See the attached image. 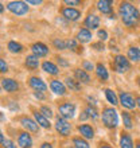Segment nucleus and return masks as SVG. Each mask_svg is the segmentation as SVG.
Wrapping results in <instances>:
<instances>
[{"label":"nucleus","instance_id":"obj_1","mask_svg":"<svg viewBox=\"0 0 140 148\" xmlns=\"http://www.w3.org/2000/svg\"><path fill=\"white\" fill-rule=\"evenodd\" d=\"M119 15L127 27H135L140 20V12L135 5L128 1H123L119 5Z\"/></svg>","mask_w":140,"mask_h":148},{"label":"nucleus","instance_id":"obj_2","mask_svg":"<svg viewBox=\"0 0 140 148\" xmlns=\"http://www.w3.org/2000/svg\"><path fill=\"white\" fill-rule=\"evenodd\" d=\"M101 120L106 128H116L119 124V116H117V112L115 110V108H104L101 113Z\"/></svg>","mask_w":140,"mask_h":148},{"label":"nucleus","instance_id":"obj_3","mask_svg":"<svg viewBox=\"0 0 140 148\" xmlns=\"http://www.w3.org/2000/svg\"><path fill=\"white\" fill-rule=\"evenodd\" d=\"M112 67L113 70L117 71V73H125L131 69V63H129V59L125 58L124 55H116L113 58V62H112Z\"/></svg>","mask_w":140,"mask_h":148},{"label":"nucleus","instance_id":"obj_4","mask_svg":"<svg viewBox=\"0 0 140 148\" xmlns=\"http://www.w3.org/2000/svg\"><path fill=\"white\" fill-rule=\"evenodd\" d=\"M7 8H8V11L12 12L16 16L26 15L28 12V5L24 1H11V3H8Z\"/></svg>","mask_w":140,"mask_h":148},{"label":"nucleus","instance_id":"obj_5","mask_svg":"<svg viewBox=\"0 0 140 148\" xmlns=\"http://www.w3.org/2000/svg\"><path fill=\"white\" fill-rule=\"evenodd\" d=\"M58 112H59V117H62L65 120L73 119L75 114V105L73 102H63L58 106Z\"/></svg>","mask_w":140,"mask_h":148},{"label":"nucleus","instance_id":"obj_6","mask_svg":"<svg viewBox=\"0 0 140 148\" xmlns=\"http://www.w3.org/2000/svg\"><path fill=\"white\" fill-rule=\"evenodd\" d=\"M55 129H57V132L61 135V136L66 137L70 135L71 132V125L69 124V121L62 119V117H58L57 121H55Z\"/></svg>","mask_w":140,"mask_h":148},{"label":"nucleus","instance_id":"obj_7","mask_svg":"<svg viewBox=\"0 0 140 148\" xmlns=\"http://www.w3.org/2000/svg\"><path fill=\"white\" fill-rule=\"evenodd\" d=\"M119 101H120L121 105L124 106V108H127V109H135V106L137 105L136 100H135L132 94L128 93V92H121V93L119 94Z\"/></svg>","mask_w":140,"mask_h":148},{"label":"nucleus","instance_id":"obj_8","mask_svg":"<svg viewBox=\"0 0 140 148\" xmlns=\"http://www.w3.org/2000/svg\"><path fill=\"white\" fill-rule=\"evenodd\" d=\"M62 16L65 19L70 20V22H75V20L81 18V11L73 7H66L62 10Z\"/></svg>","mask_w":140,"mask_h":148},{"label":"nucleus","instance_id":"obj_9","mask_svg":"<svg viewBox=\"0 0 140 148\" xmlns=\"http://www.w3.org/2000/svg\"><path fill=\"white\" fill-rule=\"evenodd\" d=\"M1 86H3V89L8 93H15L19 90V84L18 81L15 79H12V78H3L1 79Z\"/></svg>","mask_w":140,"mask_h":148},{"label":"nucleus","instance_id":"obj_10","mask_svg":"<svg viewBox=\"0 0 140 148\" xmlns=\"http://www.w3.org/2000/svg\"><path fill=\"white\" fill-rule=\"evenodd\" d=\"M31 51L34 55H36L38 58H40V57H46V55L49 54V47L42 42H36L31 46Z\"/></svg>","mask_w":140,"mask_h":148},{"label":"nucleus","instance_id":"obj_11","mask_svg":"<svg viewBox=\"0 0 140 148\" xmlns=\"http://www.w3.org/2000/svg\"><path fill=\"white\" fill-rule=\"evenodd\" d=\"M20 124H22L23 128H26L27 131H30V132H32V133H36L39 131L38 123L34 121L32 119H30V117H22V119H20Z\"/></svg>","mask_w":140,"mask_h":148},{"label":"nucleus","instance_id":"obj_12","mask_svg":"<svg viewBox=\"0 0 140 148\" xmlns=\"http://www.w3.org/2000/svg\"><path fill=\"white\" fill-rule=\"evenodd\" d=\"M28 85L31 86L35 92H46L47 90V85L43 82V79H40L39 77H31L28 79Z\"/></svg>","mask_w":140,"mask_h":148},{"label":"nucleus","instance_id":"obj_13","mask_svg":"<svg viewBox=\"0 0 140 148\" xmlns=\"http://www.w3.org/2000/svg\"><path fill=\"white\" fill-rule=\"evenodd\" d=\"M50 89L54 92L55 94H58V96H65L67 93L66 92V85L61 82L59 79H53L50 82Z\"/></svg>","mask_w":140,"mask_h":148},{"label":"nucleus","instance_id":"obj_14","mask_svg":"<svg viewBox=\"0 0 140 148\" xmlns=\"http://www.w3.org/2000/svg\"><path fill=\"white\" fill-rule=\"evenodd\" d=\"M84 24H85V27L88 30H96V28L100 27V18L97 15H94V14H90L84 20Z\"/></svg>","mask_w":140,"mask_h":148},{"label":"nucleus","instance_id":"obj_15","mask_svg":"<svg viewBox=\"0 0 140 148\" xmlns=\"http://www.w3.org/2000/svg\"><path fill=\"white\" fill-rule=\"evenodd\" d=\"M18 144L20 148H31L32 147V139L27 132H22L18 136Z\"/></svg>","mask_w":140,"mask_h":148},{"label":"nucleus","instance_id":"obj_16","mask_svg":"<svg viewBox=\"0 0 140 148\" xmlns=\"http://www.w3.org/2000/svg\"><path fill=\"white\" fill-rule=\"evenodd\" d=\"M97 8L98 11L102 12L104 15H113V8H112V1H108V0H100L97 1Z\"/></svg>","mask_w":140,"mask_h":148},{"label":"nucleus","instance_id":"obj_17","mask_svg":"<svg viewBox=\"0 0 140 148\" xmlns=\"http://www.w3.org/2000/svg\"><path fill=\"white\" fill-rule=\"evenodd\" d=\"M78 132L81 133L82 137L85 139H93L94 137V129L89 124H81L78 125Z\"/></svg>","mask_w":140,"mask_h":148},{"label":"nucleus","instance_id":"obj_18","mask_svg":"<svg viewBox=\"0 0 140 148\" xmlns=\"http://www.w3.org/2000/svg\"><path fill=\"white\" fill-rule=\"evenodd\" d=\"M34 117H35V121L38 123L39 127H42V128H45V129L51 128V124H50V121H49V119L43 116L40 112H34Z\"/></svg>","mask_w":140,"mask_h":148},{"label":"nucleus","instance_id":"obj_19","mask_svg":"<svg viewBox=\"0 0 140 148\" xmlns=\"http://www.w3.org/2000/svg\"><path fill=\"white\" fill-rule=\"evenodd\" d=\"M77 40L81 43H88L92 40V32L88 28H81L77 34Z\"/></svg>","mask_w":140,"mask_h":148},{"label":"nucleus","instance_id":"obj_20","mask_svg":"<svg viewBox=\"0 0 140 148\" xmlns=\"http://www.w3.org/2000/svg\"><path fill=\"white\" fill-rule=\"evenodd\" d=\"M42 69H43V71H46V73L51 74V75H57V74H59L58 66L54 65L53 62H50V61H45V62L42 63Z\"/></svg>","mask_w":140,"mask_h":148},{"label":"nucleus","instance_id":"obj_21","mask_svg":"<svg viewBox=\"0 0 140 148\" xmlns=\"http://www.w3.org/2000/svg\"><path fill=\"white\" fill-rule=\"evenodd\" d=\"M24 65L30 69V70H35V69H38L39 66V59L36 55L34 54H30L26 57V61H24Z\"/></svg>","mask_w":140,"mask_h":148},{"label":"nucleus","instance_id":"obj_22","mask_svg":"<svg viewBox=\"0 0 140 148\" xmlns=\"http://www.w3.org/2000/svg\"><path fill=\"white\" fill-rule=\"evenodd\" d=\"M74 77L77 78V81L80 82V84H89L90 82V77H89V74L86 73L85 70H84V69H75V70H74Z\"/></svg>","mask_w":140,"mask_h":148},{"label":"nucleus","instance_id":"obj_23","mask_svg":"<svg viewBox=\"0 0 140 148\" xmlns=\"http://www.w3.org/2000/svg\"><path fill=\"white\" fill-rule=\"evenodd\" d=\"M120 147L121 148H133V141H132V137L129 136L127 132H121V136H120Z\"/></svg>","mask_w":140,"mask_h":148},{"label":"nucleus","instance_id":"obj_24","mask_svg":"<svg viewBox=\"0 0 140 148\" xmlns=\"http://www.w3.org/2000/svg\"><path fill=\"white\" fill-rule=\"evenodd\" d=\"M128 59L132 61V62H139L140 61V49L139 47H135V46H131L128 49Z\"/></svg>","mask_w":140,"mask_h":148},{"label":"nucleus","instance_id":"obj_25","mask_svg":"<svg viewBox=\"0 0 140 148\" xmlns=\"http://www.w3.org/2000/svg\"><path fill=\"white\" fill-rule=\"evenodd\" d=\"M96 74H97V77L100 78L101 81H108L109 73L102 63H97V66H96Z\"/></svg>","mask_w":140,"mask_h":148},{"label":"nucleus","instance_id":"obj_26","mask_svg":"<svg viewBox=\"0 0 140 148\" xmlns=\"http://www.w3.org/2000/svg\"><path fill=\"white\" fill-rule=\"evenodd\" d=\"M105 92V97H106V100H108V102L109 104H110V105H117V104H119V97H117L116 96V93H115V92H113L112 89H105L104 90Z\"/></svg>","mask_w":140,"mask_h":148},{"label":"nucleus","instance_id":"obj_27","mask_svg":"<svg viewBox=\"0 0 140 148\" xmlns=\"http://www.w3.org/2000/svg\"><path fill=\"white\" fill-rule=\"evenodd\" d=\"M7 49L10 53H14V54H19V53L23 51V46L20 43L15 42V40H10L7 45Z\"/></svg>","mask_w":140,"mask_h":148},{"label":"nucleus","instance_id":"obj_28","mask_svg":"<svg viewBox=\"0 0 140 148\" xmlns=\"http://www.w3.org/2000/svg\"><path fill=\"white\" fill-rule=\"evenodd\" d=\"M65 85L69 88L70 90H74V92H78V90H81V84L73 78H66L65 79Z\"/></svg>","mask_w":140,"mask_h":148},{"label":"nucleus","instance_id":"obj_29","mask_svg":"<svg viewBox=\"0 0 140 148\" xmlns=\"http://www.w3.org/2000/svg\"><path fill=\"white\" fill-rule=\"evenodd\" d=\"M121 116H123V123H124V127L127 129H131L132 128V117H131V114H129L128 112H123L121 113Z\"/></svg>","mask_w":140,"mask_h":148},{"label":"nucleus","instance_id":"obj_30","mask_svg":"<svg viewBox=\"0 0 140 148\" xmlns=\"http://www.w3.org/2000/svg\"><path fill=\"white\" fill-rule=\"evenodd\" d=\"M73 145H74V148H90L89 144H88L84 139H81V137H74Z\"/></svg>","mask_w":140,"mask_h":148},{"label":"nucleus","instance_id":"obj_31","mask_svg":"<svg viewBox=\"0 0 140 148\" xmlns=\"http://www.w3.org/2000/svg\"><path fill=\"white\" fill-rule=\"evenodd\" d=\"M53 45H54L55 49H58V50H66L67 49V45L65 40H62V39H53Z\"/></svg>","mask_w":140,"mask_h":148},{"label":"nucleus","instance_id":"obj_32","mask_svg":"<svg viewBox=\"0 0 140 148\" xmlns=\"http://www.w3.org/2000/svg\"><path fill=\"white\" fill-rule=\"evenodd\" d=\"M85 112L88 113V114H89V117H92L93 120H96V119L98 117V113H97V110H96V108H94V106H88V108L85 109Z\"/></svg>","mask_w":140,"mask_h":148},{"label":"nucleus","instance_id":"obj_33","mask_svg":"<svg viewBox=\"0 0 140 148\" xmlns=\"http://www.w3.org/2000/svg\"><path fill=\"white\" fill-rule=\"evenodd\" d=\"M39 112L42 113L45 117H47V119L53 117V110H51L50 108H47V106H40V110H39Z\"/></svg>","mask_w":140,"mask_h":148},{"label":"nucleus","instance_id":"obj_34","mask_svg":"<svg viewBox=\"0 0 140 148\" xmlns=\"http://www.w3.org/2000/svg\"><path fill=\"white\" fill-rule=\"evenodd\" d=\"M82 69L88 73V71L94 70V65L92 62H89V61H84V62H82Z\"/></svg>","mask_w":140,"mask_h":148},{"label":"nucleus","instance_id":"obj_35","mask_svg":"<svg viewBox=\"0 0 140 148\" xmlns=\"http://www.w3.org/2000/svg\"><path fill=\"white\" fill-rule=\"evenodd\" d=\"M66 45H67V49H70V50H73V51H75L78 49V45L74 39H69V40H66Z\"/></svg>","mask_w":140,"mask_h":148},{"label":"nucleus","instance_id":"obj_36","mask_svg":"<svg viewBox=\"0 0 140 148\" xmlns=\"http://www.w3.org/2000/svg\"><path fill=\"white\" fill-rule=\"evenodd\" d=\"M97 36L100 38V42L106 40V39H108V32L105 31V30H98V31H97Z\"/></svg>","mask_w":140,"mask_h":148},{"label":"nucleus","instance_id":"obj_37","mask_svg":"<svg viewBox=\"0 0 140 148\" xmlns=\"http://www.w3.org/2000/svg\"><path fill=\"white\" fill-rule=\"evenodd\" d=\"M0 71H1V73H7L8 71V66L4 59H0Z\"/></svg>","mask_w":140,"mask_h":148},{"label":"nucleus","instance_id":"obj_38","mask_svg":"<svg viewBox=\"0 0 140 148\" xmlns=\"http://www.w3.org/2000/svg\"><path fill=\"white\" fill-rule=\"evenodd\" d=\"M92 47H93L94 50H97V51H101V50H104V49H105V46H104V43H102V42L93 43V45H92Z\"/></svg>","mask_w":140,"mask_h":148},{"label":"nucleus","instance_id":"obj_39","mask_svg":"<svg viewBox=\"0 0 140 148\" xmlns=\"http://www.w3.org/2000/svg\"><path fill=\"white\" fill-rule=\"evenodd\" d=\"M57 61H58L59 66H63V67H67V66H69V62H67V61H65V58H61V57H58V58H57Z\"/></svg>","mask_w":140,"mask_h":148},{"label":"nucleus","instance_id":"obj_40","mask_svg":"<svg viewBox=\"0 0 140 148\" xmlns=\"http://www.w3.org/2000/svg\"><path fill=\"white\" fill-rule=\"evenodd\" d=\"M3 148H16V145H15V143H14V141H11V140H5V143H4Z\"/></svg>","mask_w":140,"mask_h":148},{"label":"nucleus","instance_id":"obj_41","mask_svg":"<svg viewBox=\"0 0 140 148\" xmlns=\"http://www.w3.org/2000/svg\"><path fill=\"white\" fill-rule=\"evenodd\" d=\"M65 4H67V5H80V1H77V0H65Z\"/></svg>","mask_w":140,"mask_h":148},{"label":"nucleus","instance_id":"obj_42","mask_svg":"<svg viewBox=\"0 0 140 148\" xmlns=\"http://www.w3.org/2000/svg\"><path fill=\"white\" fill-rule=\"evenodd\" d=\"M34 96L35 98H38V100H45V94L42 92H34Z\"/></svg>","mask_w":140,"mask_h":148},{"label":"nucleus","instance_id":"obj_43","mask_svg":"<svg viewBox=\"0 0 140 148\" xmlns=\"http://www.w3.org/2000/svg\"><path fill=\"white\" fill-rule=\"evenodd\" d=\"M86 119H89V114L84 110V112H82V114H80V120H86Z\"/></svg>","mask_w":140,"mask_h":148},{"label":"nucleus","instance_id":"obj_44","mask_svg":"<svg viewBox=\"0 0 140 148\" xmlns=\"http://www.w3.org/2000/svg\"><path fill=\"white\" fill-rule=\"evenodd\" d=\"M42 1L40 0H28L27 4H35V5H38V4H40Z\"/></svg>","mask_w":140,"mask_h":148},{"label":"nucleus","instance_id":"obj_45","mask_svg":"<svg viewBox=\"0 0 140 148\" xmlns=\"http://www.w3.org/2000/svg\"><path fill=\"white\" fill-rule=\"evenodd\" d=\"M40 148H53V145L50 143H42L40 144Z\"/></svg>","mask_w":140,"mask_h":148},{"label":"nucleus","instance_id":"obj_46","mask_svg":"<svg viewBox=\"0 0 140 148\" xmlns=\"http://www.w3.org/2000/svg\"><path fill=\"white\" fill-rule=\"evenodd\" d=\"M98 148H112L110 145H108V144H100V147Z\"/></svg>","mask_w":140,"mask_h":148},{"label":"nucleus","instance_id":"obj_47","mask_svg":"<svg viewBox=\"0 0 140 148\" xmlns=\"http://www.w3.org/2000/svg\"><path fill=\"white\" fill-rule=\"evenodd\" d=\"M136 104H137V106L140 108V96L139 97H136Z\"/></svg>","mask_w":140,"mask_h":148},{"label":"nucleus","instance_id":"obj_48","mask_svg":"<svg viewBox=\"0 0 140 148\" xmlns=\"http://www.w3.org/2000/svg\"><path fill=\"white\" fill-rule=\"evenodd\" d=\"M136 81H137V85H139V88H140V77L136 78Z\"/></svg>","mask_w":140,"mask_h":148},{"label":"nucleus","instance_id":"obj_49","mask_svg":"<svg viewBox=\"0 0 140 148\" xmlns=\"http://www.w3.org/2000/svg\"><path fill=\"white\" fill-rule=\"evenodd\" d=\"M136 148H140V143H137L136 144Z\"/></svg>","mask_w":140,"mask_h":148},{"label":"nucleus","instance_id":"obj_50","mask_svg":"<svg viewBox=\"0 0 140 148\" xmlns=\"http://www.w3.org/2000/svg\"><path fill=\"white\" fill-rule=\"evenodd\" d=\"M67 148H74V147H67Z\"/></svg>","mask_w":140,"mask_h":148}]
</instances>
